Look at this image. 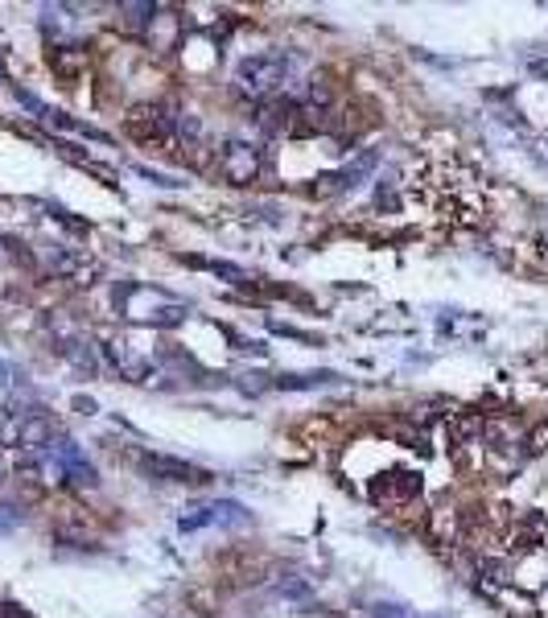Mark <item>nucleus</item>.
<instances>
[{"instance_id": "1", "label": "nucleus", "mask_w": 548, "mask_h": 618, "mask_svg": "<svg viewBox=\"0 0 548 618\" xmlns=\"http://www.w3.org/2000/svg\"><path fill=\"white\" fill-rule=\"evenodd\" d=\"M116 305L132 322H149V326H178L186 322V305L178 297H169L165 289H149V285H124L116 293Z\"/></svg>"}, {"instance_id": "2", "label": "nucleus", "mask_w": 548, "mask_h": 618, "mask_svg": "<svg viewBox=\"0 0 548 618\" xmlns=\"http://www.w3.org/2000/svg\"><path fill=\"white\" fill-rule=\"evenodd\" d=\"M293 71V58L289 54H252L239 62V71H235V91L239 95H252V99H268V95H277L281 83L289 79Z\"/></svg>"}, {"instance_id": "3", "label": "nucleus", "mask_w": 548, "mask_h": 618, "mask_svg": "<svg viewBox=\"0 0 548 618\" xmlns=\"http://www.w3.org/2000/svg\"><path fill=\"white\" fill-rule=\"evenodd\" d=\"M178 124H182V116L174 108H165V103H141V108H132L124 120L128 136H136L141 145H174Z\"/></svg>"}, {"instance_id": "4", "label": "nucleus", "mask_w": 548, "mask_h": 618, "mask_svg": "<svg viewBox=\"0 0 548 618\" xmlns=\"http://www.w3.org/2000/svg\"><path fill=\"white\" fill-rule=\"evenodd\" d=\"M252 520V511H244V503H235V499H219V503H202V507H190L178 528L182 532H202V528H239V524H248Z\"/></svg>"}, {"instance_id": "5", "label": "nucleus", "mask_w": 548, "mask_h": 618, "mask_svg": "<svg viewBox=\"0 0 548 618\" xmlns=\"http://www.w3.org/2000/svg\"><path fill=\"white\" fill-rule=\"evenodd\" d=\"M5 441L21 445V450H46L54 441V421L46 417V408H33V412H17V417L5 425Z\"/></svg>"}, {"instance_id": "6", "label": "nucleus", "mask_w": 548, "mask_h": 618, "mask_svg": "<svg viewBox=\"0 0 548 618\" xmlns=\"http://www.w3.org/2000/svg\"><path fill=\"white\" fill-rule=\"evenodd\" d=\"M219 174L231 186H252L256 174H260V149L248 145V141H227L223 153H219Z\"/></svg>"}, {"instance_id": "7", "label": "nucleus", "mask_w": 548, "mask_h": 618, "mask_svg": "<svg viewBox=\"0 0 548 618\" xmlns=\"http://www.w3.org/2000/svg\"><path fill=\"white\" fill-rule=\"evenodd\" d=\"M417 491H421V474L417 470H388L380 478H371V499L384 503V507L417 499Z\"/></svg>"}, {"instance_id": "8", "label": "nucleus", "mask_w": 548, "mask_h": 618, "mask_svg": "<svg viewBox=\"0 0 548 618\" xmlns=\"http://www.w3.org/2000/svg\"><path fill=\"white\" fill-rule=\"evenodd\" d=\"M141 470L149 478H157V483H211L207 470H198V466H190L182 458H169V454H145Z\"/></svg>"}, {"instance_id": "9", "label": "nucleus", "mask_w": 548, "mask_h": 618, "mask_svg": "<svg viewBox=\"0 0 548 618\" xmlns=\"http://www.w3.org/2000/svg\"><path fill=\"white\" fill-rule=\"evenodd\" d=\"M371 169H375V153H359L351 165H342L338 174H326V178H318L314 194H342V190H355V186H359V178H367Z\"/></svg>"}, {"instance_id": "10", "label": "nucleus", "mask_w": 548, "mask_h": 618, "mask_svg": "<svg viewBox=\"0 0 548 618\" xmlns=\"http://www.w3.org/2000/svg\"><path fill=\"white\" fill-rule=\"evenodd\" d=\"M338 384V375L334 371H301V375H281L277 388L285 392H310V388H330Z\"/></svg>"}, {"instance_id": "11", "label": "nucleus", "mask_w": 548, "mask_h": 618, "mask_svg": "<svg viewBox=\"0 0 548 618\" xmlns=\"http://www.w3.org/2000/svg\"><path fill=\"white\" fill-rule=\"evenodd\" d=\"M149 38H153V46H161V50H174V42H178V17H174V13H157V17L149 21Z\"/></svg>"}, {"instance_id": "12", "label": "nucleus", "mask_w": 548, "mask_h": 618, "mask_svg": "<svg viewBox=\"0 0 548 618\" xmlns=\"http://www.w3.org/2000/svg\"><path fill=\"white\" fill-rule=\"evenodd\" d=\"M371 618H408V610L400 602H380V606L371 610Z\"/></svg>"}, {"instance_id": "13", "label": "nucleus", "mask_w": 548, "mask_h": 618, "mask_svg": "<svg viewBox=\"0 0 548 618\" xmlns=\"http://www.w3.org/2000/svg\"><path fill=\"white\" fill-rule=\"evenodd\" d=\"M528 445H532V450H548V421H544V425L532 433V441H528Z\"/></svg>"}, {"instance_id": "14", "label": "nucleus", "mask_w": 548, "mask_h": 618, "mask_svg": "<svg viewBox=\"0 0 548 618\" xmlns=\"http://www.w3.org/2000/svg\"><path fill=\"white\" fill-rule=\"evenodd\" d=\"M17 520H21V515H17L13 507H0V532H9V528H13Z\"/></svg>"}, {"instance_id": "15", "label": "nucleus", "mask_w": 548, "mask_h": 618, "mask_svg": "<svg viewBox=\"0 0 548 618\" xmlns=\"http://www.w3.org/2000/svg\"><path fill=\"white\" fill-rule=\"evenodd\" d=\"M5 380H9V367H5V363H0V384H5Z\"/></svg>"}]
</instances>
